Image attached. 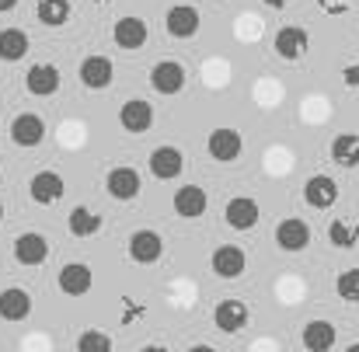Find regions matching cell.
<instances>
[{"mask_svg": "<svg viewBox=\"0 0 359 352\" xmlns=\"http://www.w3.org/2000/svg\"><path fill=\"white\" fill-rule=\"evenodd\" d=\"M91 283H95V272L84 262H70V265L60 269V290L67 297H84L91 290Z\"/></svg>", "mask_w": 359, "mask_h": 352, "instance_id": "ffe728a7", "label": "cell"}, {"mask_svg": "<svg viewBox=\"0 0 359 352\" xmlns=\"http://www.w3.org/2000/svg\"><path fill=\"white\" fill-rule=\"evenodd\" d=\"M28 314H32V297H28V290H21V286L0 290V318H4V321L18 325V321H25Z\"/></svg>", "mask_w": 359, "mask_h": 352, "instance_id": "7402d4cb", "label": "cell"}, {"mask_svg": "<svg viewBox=\"0 0 359 352\" xmlns=\"http://www.w3.org/2000/svg\"><path fill=\"white\" fill-rule=\"evenodd\" d=\"M42 140H46V122H42V116L21 112V116L11 119V143H14V147L32 150V147H39Z\"/></svg>", "mask_w": 359, "mask_h": 352, "instance_id": "7a4b0ae2", "label": "cell"}, {"mask_svg": "<svg viewBox=\"0 0 359 352\" xmlns=\"http://www.w3.org/2000/svg\"><path fill=\"white\" fill-rule=\"evenodd\" d=\"M272 46H276V56H283V60H304L307 49H311V35L300 25H283L276 32Z\"/></svg>", "mask_w": 359, "mask_h": 352, "instance_id": "277c9868", "label": "cell"}, {"mask_svg": "<svg viewBox=\"0 0 359 352\" xmlns=\"http://www.w3.org/2000/svg\"><path fill=\"white\" fill-rule=\"evenodd\" d=\"M95 4H112V0H95Z\"/></svg>", "mask_w": 359, "mask_h": 352, "instance_id": "e575fe53", "label": "cell"}, {"mask_svg": "<svg viewBox=\"0 0 359 352\" xmlns=\"http://www.w3.org/2000/svg\"><path fill=\"white\" fill-rule=\"evenodd\" d=\"M185 81H189V74H185V67L178 60H161V63L150 67V88L157 95H164V98L178 95L185 88Z\"/></svg>", "mask_w": 359, "mask_h": 352, "instance_id": "6da1fadb", "label": "cell"}, {"mask_svg": "<svg viewBox=\"0 0 359 352\" xmlns=\"http://www.w3.org/2000/svg\"><path fill=\"white\" fill-rule=\"evenodd\" d=\"M164 28L171 39H192L199 32V11L192 4H175L164 14Z\"/></svg>", "mask_w": 359, "mask_h": 352, "instance_id": "8fae6325", "label": "cell"}, {"mask_svg": "<svg viewBox=\"0 0 359 352\" xmlns=\"http://www.w3.org/2000/svg\"><path fill=\"white\" fill-rule=\"evenodd\" d=\"M0 164H4V157H0Z\"/></svg>", "mask_w": 359, "mask_h": 352, "instance_id": "8d00e7d4", "label": "cell"}, {"mask_svg": "<svg viewBox=\"0 0 359 352\" xmlns=\"http://www.w3.org/2000/svg\"><path fill=\"white\" fill-rule=\"evenodd\" d=\"M300 342H304L311 352H328V349H335L339 332H335V325H332V321H307V325H304Z\"/></svg>", "mask_w": 359, "mask_h": 352, "instance_id": "603a6c76", "label": "cell"}, {"mask_svg": "<svg viewBox=\"0 0 359 352\" xmlns=\"http://www.w3.org/2000/svg\"><path fill=\"white\" fill-rule=\"evenodd\" d=\"M248 318H251L248 304H241L234 297H227V300H220V304L213 307V325H217L224 335H238L241 328L248 325Z\"/></svg>", "mask_w": 359, "mask_h": 352, "instance_id": "30bf717a", "label": "cell"}, {"mask_svg": "<svg viewBox=\"0 0 359 352\" xmlns=\"http://www.w3.org/2000/svg\"><path fill=\"white\" fill-rule=\"evenodd\" d=\"M276 244H279V251L297 255V251H304V248L311 244V227H307L304 220L290 217V220H283V224L276 227Z\"/></svg>", "mask_w": 359, "mask_h": 352, "instance_id": "44dd1931", "label": "cell"}, {"mask_svg": "<svg viewBox=\"0 0 359 352\" xmlns=\"http://www.w3.org/2000/svg\"><path fill=\"white\" fill-rule=\"evenodd\" d=\"M70 14H74V4H70V0H39V4H35V18H39L46 28L67 25Z\"/></svg>", "mask_w": 359, "mask_h": 352, "instance_id": "484cf974", "label": "cell"}, {"mask_svg": "<svg viewBox=\"0 0 359 352\" xmlns=\"http://www.w3.org/2000/svg\"><path fill=\"white\" fill-rule=\"evenodd\" d=\"M206 150H210V157H213V161L231 164V161H238L241 157L244 140H241L238 129H213V133H210V140H206Z\"/></svg>", "mask_w": 359, "mask_h": 352, "instance_id": "9a60e30c", "label": "cell"}, {"mask_svg": "<svg viewBox=\"0 0 359 352\" xmlns=\"http://www.w3.org/2000/svg\"><path fill=\"white\" fill-rule=\"evenodd\" d=\"M304 203L311 210H332L339 203V182L332 175H311L304 182Z\"/></svg>", "mask_w": 359, "mask_h": 352, "instance_id": "5b68a950", "label": "cell"}, {"mask_svg": "<svg viewBox=\"0 0 359 352\" xmlns=\"http://www.w3.org/2000/svg\"><path fill=\"white\" fill-rule=\"evenodd\" d=\"M206 210H210V196L203 185H182L175 192V213L182 220H199Z\"/></svg>", "mask_w": 359, "mask_h": 352, "instance_id": "e0dca14e", "label": "cell"}, {"mask_svg": "<svg viewBox=\"0 0 359 352\" xmlns=\"http://www.w3.org/2000/svg\"><path fill=\"white\" fill-rule=\"evenodd\" d=\"M147 35H150V28H147L143 18H119V21H116V32H112L116 46L126 49V53L143 49V46H147Z\"/></svg>", "mask_w": 359, "mask_h": 352, "instance_id": "d6986e66", "label": "cell"}, {"mask_svg": "<svg viewBox=\"0 0 359 352\" xmlns=\"http://www.w3.org/2000/svg\"><path fill=\"white\" fill-rule=\"evenodd\" d=\"M258 217H262V210H258V203L251 196H234L224 206V220H227L231 231H251L258 224Z\"/></svg>", "mask_w": 359, "mask_h": 352, "instance_id": "5bb4252c", "label": "cell"}, {"mask_svg": "<svg viewBox=\"0 0 359 352\" xmlns=\"http://www.w3.org/2000/svg\"><path fill=\"white\" fill-rule=\"evenodd\" d=\"M328 241H332L335 248H342V251L356 248L359 224H349V220H332V227H328Z\"/></svg>", "mask_w": 359, "mask_h": 352, "instance_id": "83f0119b", "label": "cell"}, {"mask_svg": "<svg viewBox=\"0 0 359 352\" xmlns=\"http://www.w3.org/2000/svg\"><path fill=\"white\" fill-rule=\"evenodd\" d=\"M210 269H213L217 279H238V276H244V269H248V255H244V248H238V244H220L210 255Z\"/></svg>", "mask_w": 359, "mask_h": 352, "instance_id": "3957f363", "label": "cell"}, {"mask_svg": "<svg viewBox=\"0 0 359 352\" xmlns=\"http://www.w3.org/2000/svg\"><path fill=\"white\" fill-rule=\"evenodd\" d=\"M332 161L339 168H359V136L356 133H339L332 140Z\"/></svg>", "mask_w": 359, "mask_h": 352, "instance_id": "4316f807", "label": "cell"}, {"mask_svg": "<svg viewBox=\"0 0 359 352\" xmlns=\"http://www.w3.org/2000/svg\"><path fill=\"white\" fill-rule=\"evenodd\" d=\"M112 349V339L105 332H84L77 335V352H109Z\"/></svg>", "mask_w": 359, "mask_h": 352, "instance_id": "f546056e", "label": "cell"}, {"mask_svg": "<svg viewBox=\"0 0 359 352\" xmlns=\"http://www.w3.org/2000/svg\"><path fill=\"white\" fill-rule=\"evenodd\" d=\"M0 220H4V203H0Z\"/></svg>", "mask_w": 359, "mask_h": 352, "instance_id": "d590c367", "label": "cell"}, {"mask_svg": "<svg viewBox=\"0 0 359 352\" xmlns=\"http://www.w3.org/2000/svg\"><path fill=\"white\" fill-rule=\"evenodd\" d=\"M164 255V241L157 231H133L129 234V258L136 265H154Z\"/></svg>", "mask_w": 359, "mask_h": 352, "instance_id": "9c48e42d", "label": "cell"}, {"mask_svg": "<svg viewBox=\"0 0 359 352\" xmlns=\"http://www.w3.org/2000/svg\"><path fill=\"white\" fill-rule=\"evenodd\" d=\"M335 293H339L346 304H359V269L339 272V279H335Z\"/></svg>", "mask_w": 359, "mask_h": 352, "instance_id": "f1b7e54d", "label": "cell"}, {"mask_svg": "<svg viewBox=\"0 0 359 352\" xmlns=\"http://www.w3.org/2000/svg\"><path fill=\"white\" fill-rule=\"evenodd\" d=\"M49 258V241L35 231H25V234L14 237V262L25 265V269H39L42 262Z\"/></svg>", "mask_w": 359, "mask_h": 352, "instance_id": "8992f818", "label": "cell"}, {"mask_svg": "<svg viewBox=\"0 0 359 352\" xmlns=\"http://www.w3.org/2000/svg\"><path fill=\"white\" fill-rule=\"evenodd\" d=\"M25 88L35 98H49L60 91V67L53 63H32V70L25 74Z\"/></svg>", "mask_w": 359, "mask_h": 352, "instance_id": "2e32d148", "label": "cell"}, {"mask_svg": "<svg viewBox=\"0 0 359 352\" xmlns=\"http://www.w3.org/2000/svg\"><path fill=\"white\" fill-rule=\"evenodd\" d=\"M28 49H32V39H28L25 28H4V32H0V60H4V63L25 60Z\"/></svg>", "mask_w": 359, "mask_h": 352, "instance_id": "cb8c5ba5", "label": "cell"}, {"mask_svg": "<svg viewBox=\"0 0 359 352\" xmlns=\"http://www.w3.org/2000/svg\"><path fill=\"white\" fill-rule=\"evenodd\" d=\"M105 189H109V196L116 199V203H129V199H136L140 196V189H143V178H140V171L136 168H112L109 175H105Z\"/></svg>", "mask_w": 359, "mask_h": 352, "instance_id": "ba28073f", "label": "cell"}, {"mask_svg": "<svg viewBox=\"0 0 359 352\" xmlns=\"http://www.w3.org/2000/svg\"><path fill=\"white\" fill-rule=\"evenodd\" d=\"M318 4H321V11H325V14H335V18H339V14H346V11L353 7V0H318Z\"/></svg>", "mask_w": 359, "mask_h": 352, "instance_id": "4dcf8cb0", "label": "cell"}, {"mask_svg": "<svg viewBox=\"0 0 359 352\" xmlns=\"http://www.w3.org/2000/svg\"><path fill=\"white\" fill-rule=\"evenodd\" d=\"M77 74H81V84H84L88 91H105V88L116 81V67H112L109 56H88Z\"/></svg>", "mask_w": 359, "mask_h": 352, "instance_id": "7c38bea8", "label": "cell"}, {"mask_svg": "<svg viewBox=\"0 0 359 352\" xmlns=\"http://www.w3.org/2000/svg\"><path fill=\"white\" fill-rule=\"evenodd\" d=\"M67 231L74 237H81V241H88V237H95L102 231V217L95 210H88V206H74L67 213Z\"/></svg>", "mask_w": 359, "mask_h": 352, "instance_id": "d4e9b609", "label": "cell"}, {"mask_svg": "<svg viewBox=\"0 0 359 352\" xmlns=\"http://www.w3.org/2000/svg\"><path fill=\"white\" fill-rule=\"evenodd\" d=\"M147 164H150V175H154L157 182H175V178L182 175V168H185V157H182L178 147L164 143V147H154V154H150Z\"/></svg>", "mask_w": 359, "mask_h": 352, "instance_id": "52a82bcc", "label": "cell"}, {"mask_svg": "<svg viewBox=\"0 0 359 352\" xmlns=\"http://www.w3.org/2000/svg\"><path fill=\"white\" fill-rule=\"evenodd\" d=\"M342 84L346 88H359V63H346L342 67Z\"/></svg>", "mask_w": 359, "mask_h": 352, "instance_id": "1f68e13d", "label": "cell"}, {"mask_svg": "<svg viewBox=\"0 0 359 352\" xmlns=\"http://www.w3.org/2000/svg\"><path fill=\"white\" fill-rule=\"evenodd\" d=\"M119 122H122L126 133L140 136V133H147V129L154 126V105L143 102V98H129V102L119 109Z\"/></svg>", "mask_w": 359, "mask_h": 352, "instance_id": "ac0fdd59", "label": "cell"}, {"mask_svg": "<svg viewBox=\"0 0 359 352\" xmlns=\"http://www.w3.org/2000/svg\"><path fill=\"white\" fill-rule=\"evenodd\" d=\"M63 192H67V185H63V178H60L56 171H39V175H32V182H28V196H32V203H39V206L60 203Z\"/></svg>", "mask_w": 359, "mask_h": 352, "instance_id": "4fadbf2b", "label": "cell"}, {"mask_svg": "<svg viewBox=\"0 0 359 352\" xmlns=\"http://www.w3.org/2000/svg\"><path fill=\"white\" fill-rule=\"evenodd\" d=\"M18 7V0H0V14H7V11H14Z\"/></svg>", "mask_w": 359, "mask_h": 352, "instance_id": "836d02e7", "label": "cell"}, {"mask_svg": "<svg viewBox=\"0 0 359 352\" xmlns=\"http://www.w3.org/2000/svg\"><path fill=\"white\" fill-rule=\"evenodd\" d=\"M265 7H272V11H283V7H290L293 0H262Z\"/></svg>", "mask_w": 359, "mask_h": 352, "instance_id": "d6a6232c", "label": "cell"}]
</instances>
